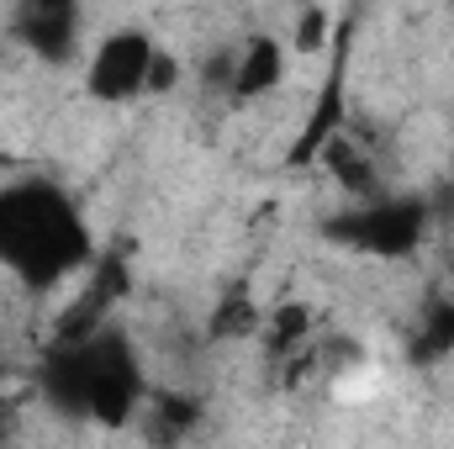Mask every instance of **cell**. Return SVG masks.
Wrapping results in <instances>:
<instances>
[{"label": "cell", "instance_id": "obj_1", "mask_svg": "<svg viewBox=\"0 0 454 449\" xmlns=\"http://www.w3.org/2000/svg\"><path fill=\"white\" fill-rule=\"evenodd\" d=\"M90 264L96 243L69 191L37 175L0 185V275L16 291L48 296L53 286H69Z\"/></svg>", "mask_w": 454, "mask_h": 449}]
</instances>
